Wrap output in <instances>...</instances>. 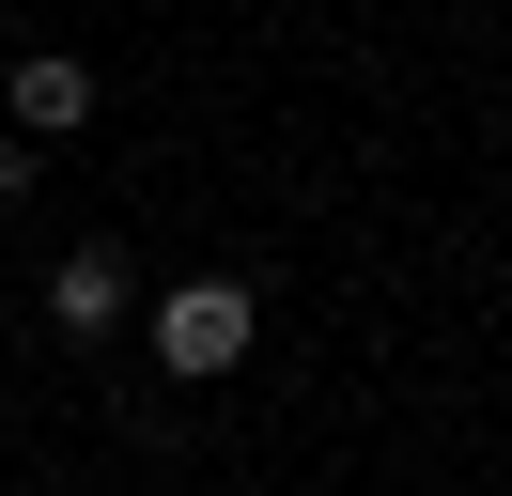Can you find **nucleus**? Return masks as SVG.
Wrapping results in <instances>:
<instances>
[{
	"mask_svg": "<svg viewBox=\"0 0 512 496\" xmlns=\"http://www.w3.org/2000/svg\"><path fill=\"white\" fill-rule=\"evenodd\" d=\"M249 341H264V295H249L233 264H202V279H171V295H156V372H171V388L249 372Z\"/></svg>",
	"mask_w": 512,
	"mask_h": 496,
	"instance_id": "f257e3e1",
	"label": "nucleus"
},
{
	"mask_svg": "<svg viewBox=\"0 0 512 496\" xmlns=\"http://www.w3.org/2000/svg\"><path fill=\"white\" fill-rule=\"evenodd\" d=\"M78 124H94V62H63V47H32L16 62V78H0V140H78Z\"/></svg>",
	"mask_w": 512,
	"mask_h": 496,
	"instance_id": "f03ea898",
	"label": "nucleus"
},
{
	"mask_svg": "<svg viewBox=\"0 0 512 496\" xmlns=\"http://www.w3.org/2000/svg\"><path fill=\"white\" fill-rule=\"evenodd\" d=\"M140 310V279H125V248H63L47 264V326H78V341H109Z\"/></svg>",
	"mask_w": 512,
	"mask_h": 496,
	"instance_id": "7ed1b4c3",
	"label": "nucleus"
},
{
	"mask_svg": "<svg viewBox=\"0 0 512 496\" xmlns=\"http://www.w3.org/2000/svg\"><path fill=\"white\" fill-rule=\"evenodd\" d=\"M32 171H47V155H32V140H0V202H32Z\"/></svg>",
	"mask_w": 512,
	"mask_h": 496,
	"instance_id": "20e7f679",
	"label": "nucleus"
}]
</instances>
